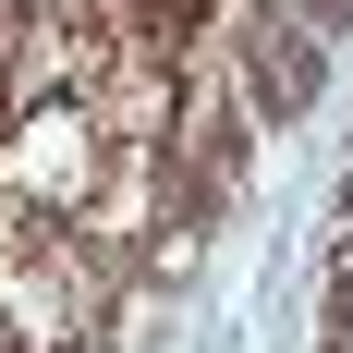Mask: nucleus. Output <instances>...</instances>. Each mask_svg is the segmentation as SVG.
<instances>
[{
  "mask_svg": "<svg viewBox=\"0 0 353 353\" xmlns=\"http://www.w3.org/2000/svg\"><path fill=\"white\" fill-rule=\"evenodd\" d=\"M244 85H256V110H268V122H305V110H317V85H329V61H317V37L305 25H268L244 49Z\"/></svg>",
  "mask_w": 353,
  "mask_h": 353,
  "instance_id": "nucleus-1",
  "label": "nucleus"
},
{
  "mask_svg": "<svg viewBox=\"0 0 353 353\" xmlns=\"http://www.w3.org/2000/svg\"><path fill=\"white\" fill-rule=\"evenodd\" d=\"M0 353H25V341H0Z\"/></svg>",
  "mask_w": 353,
  "mask_h": 353,
  "instance_id": "nucleus-2",
  "label": "nucleus"
}]
</instances>
